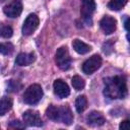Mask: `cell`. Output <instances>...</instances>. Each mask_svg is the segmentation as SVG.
<instances>
[{
	"label": "cell",
	"mask_w": 130,
	"mask_h": 130,
	"mask_svg": "<svg viewBox=\"0 0 130 130\" xmlns=\"http://www.w3.org/2000/svg\"><path fill=\"white\" fill-rule=\"evenodd\" d=\"M104 93L110 99H124L127 95V83L123 76H113L105 79Z\"/></svg>",
	"instance_id": "obj_1"
},
{
	"label": "cell",
	"mask_w": 130,
	"mask_h": 130,
	"mask_svg": "<svg viewBox=\"0 0 130 130\" xmlns=\"http://www.w3.org/2000/svg\"><path fill=\"white\" fill-rule=\"evenodd\" d=\"M43 98V89L40 84L29 85L23 93V102L27 105H36Z\"/></svg>",
	"instance_id": "obj_2"
},
{
	"label": "cell",
	"mask_w": 130,
	"mask_h": 130,
	"mask_svg": "<svg viewBox=\"0 0 130 130\" xmlns=\"http://www.w3.org/2000/svg\"><path fill=\"white\" fill-rule=\"evenodd\" d=\"M56 64L61 70H68L71 65V57L66 47H60L56 52Z\"/></svg>",
	"instance_id": "obj_3"
},
{
	"label": "cell",
	"mask_w": 130,
	"mask_h": 130,
	"mask_svg": "<svg viewBox=\"0 0 130 130\" xmlns=\"http://www.w3.org/2000/svg\"><path fill=\"white\" fill-rule=\"evenodd\" d=\"M102 65V58L100 55L94 54L91 57H89L87 60L84 61V63L82 64V71L85 74H92L93 72H95Z\"/></svg>",
	"instance_id": "obj_4"
},
{
	"label": "cell",
	"mask_w": 130,
	"mask_h": 130,
	"mask_svg": "<svg viewBox=\"0 0 130 130\" xmlns=\"http://www.w3.org/2000/svg\"><path fill=\"white\" fill-rule=\"evenodd\" d=\"M39 22H40V20H39V17H38L37 14H35V13L29 14L25 18V20L23 21L22 29H21L22 30V34L24 36H30V35H32L35 32V30L38 28Z\"/></svg>",
	"instance_id": "obj_5"
},
{
	"label": "cell",
	"mask_w": 130,
	"mask_h": 130,
	"mask_svg": "<svg viewBox=\"0 0 130 130\" xmlns=\"http://www.w3.org/2000/svg\"><path fill=\"white\" fill-rule=\"evenodd\" d=\"M22 119H23V122L28 126L40 127V126L43 125V121L41 119V116H40L39 112L34 111V110L25 111L22 115Z\"/></svg>",
	"instance_id": "obj_6"
},
{
	"label": "cell",
	"mask_w": 130,
	"mask_h": 130,
	"mask_svg": "<svg viewBox=\"0 0 130 130\" xmlns=\"http://www.w3.org/2000/svg\"><path fill=\"white\" fill-rule=\"evenodd\" d=\"M21 11H22V4H21L20 0H13L9 4L5 5L3 8L4 14L11 18L19 16Z\"/></svg>",
	"instance_id": "obj_7"
},
{
	"label": "cell",
	"mask_w": 130,
	"mask_h": 130,
	"mask_svg": "<svg viewBox=\"0 0 130 130\" xmlns=\"http://www.w3.org/2000/svg\"><path fill=\"white\" fill-rule=\"evenodd\" d=\"M95 1L94 0H81V7H80V13L81 16L86 20H91V15L95 10Z\"/></svg>",
	"instance_id": "obj_8"
},
{
	"label": "cell",
	"mask_w": 130,
	"mask_h": 130,
	"mask_svg": "<svg viewBox=\"0 0 130 130\" xmlns=\"http://www.w3.org/2000/svg\"><path fill=\"white\" fill-rule=\"evenodd\" d=\"M100 26L106 35H111L116 30L117 21L114 17L110 15H105L100 21Z\"/></svg>",
	"instance_id": "obj_9"
},
{
	"label": "cell",
	"mask_w": 130,
	"mask_h": 130,
	"mask_svg": "<svg viewBox=\"0 0 130 130\" xmlns=\"http://www.w3.org/2000/svg\"><path fill=\"white\" fill-rule=\"evenodd\" d=\"M53 88H54L55 94L61 99L67 98L70 93V89H69L68 84L62 79H56L53 83Z\"/></svg>",
	"instance_id": "obj_10"
},
{
	"label": "cell",
	"mask_w": 130,
	"mask_h": 130,
	"mask_svg": "<svg viewBox=\"0 0 130 130\" xmlns=\"http://www.w3.org/2000/svg\"><path fill=\"white\" fill-rule=\"evenodd\" d=\"M86 122L88 125L92 126V127H99L105 124L106 119L103 116V114H101L100 112L96 111H92L91 113H89L86 117Z\"/></svg>",
	"instance_id": "obj_11"
},
{
	"label": "cell",
	"mask_w": 130,
	"mask_h": 130,
	"mask_svg": "<svg viewBox=\"0 0 130 130\" xmlns=\"http://www.w3.org/2000/svg\"><path fill=\"white\" fill-rule=\"evenodd\" d=\"M59 122L64 123L65 125H70L73 122V115L68 106L59 107Z\"/></svg>",
	"instance_id": "obj_12"
},
{
	"label": "cell",
	"mask_w": 130,
	"mask_h": 130,
	"mask_svg": "<svg viewBox=\"0 0 130 130\" xmlns=\"http://www.w3.org/2000/svg\"><path fill=\"white\" fill-rule=\"evenodd\" d=\"M36 59L34 53H19L15 59V63L18 66H27L31 64Z\"/></svg>",
	"instance_id": "obj_13"
},
{
	"label": "cell",
	"mask_w": 130,
	"mask_h": 130,
	"mask_svg": "<svg viewBox=\"0 0 130 130\" xmlns=\"http://www.w3.org/2000/svg\"><path fill=\"white\" fill-rule=\"evenodd\" d=\"M72 47L75 50V52H77L78 54H86L91 50V47L87 44H85L84 42L76 39L72 42Z\"/></svg>",
	"instance_id": "obj_14"
},
{
	"label": "cell",
	"mask_w": 130,
	"mask_h": 130,
	"mask_svg": "<svg viewBox=\"0 0 130 130\" xmlns=\"http://www.w3.org/2000/svg\"><path fill=\"white\" fill-rule=\"evenodd\" d=\"M12 108V100L9 96H2L0 99V116L5 115Z\"/></svg>",
	"instance_id": "obj_15"
},
{
	"label": "cell",
	"mask_w": 130,
	"mask_h": 130,
	"mask_svg": "<svg viewBox=\"0 0 130 130\" xmlns=\"http://www.w3.org/2000/svg\"><path fill=\"white\" fill-rule=\"evenodd\" d=\"M46 115L49 119L57 122L59 120V107L50 105L46 110Z\"/></svg>",
	"instance_id": "obj_16"
},
{
	"label": "cell",
	"mask_w": 130,
	"mask_h": 130,
	"mask_svg": "<svg viewBox=\"0 0 130 130\" xmlns=\"http://www.w3.org/2000/svg\"><path fill=\"white\" fill-rule=\"evenodd\" d=\"M87 106V100L84 95H79L77 96L76 101H75V109L77 111V113H82Z\"/></svg>",
	"instance_id": "obj_17"
},
{
	"label": "cell",
	"mask_w": 130,
	"mask_h": 130,
	"mask_svg": "<svg viewBox=\"0 0 130 130\" xmlns=\"http://www.w3.org/2000/svg\"><path fill=\"white\" fill-rule=\"evenodd\" d=\"M127 2L128 0H111L108 4V7L111 10L118 11V10H121L127 4Z\"/></svg>",
	"instance_id": "obj_18"
},
{
	"label": "cell",
	"mask_w": 130,
	"mask_h": 130,
	"mask_svg": "<svg viewBox=\"0 0 130 130\" xmlns=\"http://www.w3.org/2000/svg\"><path fill=\"white\" fill-rule=\"evenodd\" d=\"M14 51V46L10 42L0 43V53L2 55H11Z\"/></svg>",
	"instance_id": "obj_19"
},
{
	"label": "cell",
	"mask_w": 130,
	"mask_h": 130,
	"mask_svg": "<svg viewBox=\"0 0 130 130\" xmlns=\"http://www.w3.org/2000/svg\"><path fill=\"white\" fill-rule=\"evenodd\" d=\"M71 83L73 85V87L76 89V90H81L83 89L84 85H85V82H84V79L82 77H80L79 75H75L72 77L71 79Z\"/></svg>",
	"instance_id": "obj_20"
},
{
	"label": "cell",
	"mask_w": 130,
	"mask_h": 130,
	"mask_svg": "<svg viewBox=\"0 0 130 130\" xmlns=\"http://www.w3.org/2000/svg\"><path fill=\"white\" fill-rule=\"evenodd\" d=\"M13 35V29L11 28V26L8 25H4L0 28V37L4 38V39H8L10 37H12Z\"/></svg>",
	"instance_id": "obj_21"
},
{
	"label": "cell",
	"mask_w": 130,
	"mask_h": 130,
	"mask_svg": "<svg viewBox=\"0 0 130 130\" xmlns=\"http://www.w3.org/2000/svg\"><path fill=\"white\" fill-rule=\"evenodd\" d=\"M119 128H120V129H122V130H128V129L130 128V124H129V121H128V120H125V121H123V122L120 124Z\"/></svg>",
	"instance_id": "obj_22"
},
{
	"label": "cell",
	"mask_w": 130,
	"mask_h": 130,
	"mask_svg": "<svg viewBox=\"0 0 130 130\" xmlns=\"http://www.w3.org/2000/svg\"><path fill=\"white\" fill-rule=\"evenodd\" d=\"M9 126H10V127H19V128H22V127H23L22 125L19 124V121H12Z\"/></svg>",
	"instance_id": "obj_23"
},
{
	"label": "cell",
	"mask_w": 130,
	"mask_h": 130,
	"mask_svg": "<svg viewBox=\"0 0 130 130\" xmlns=\"http://www.w3.org/2000/svg\"><path fill=\"white\" fill-rule=\"evenodd\" d=\"M128 22H129V18H127V19H126V22H125V28H126L127 31L129 30V28H128Z\"/></svg>",
	"instance_id": "obj_24"
}]
</instances>
